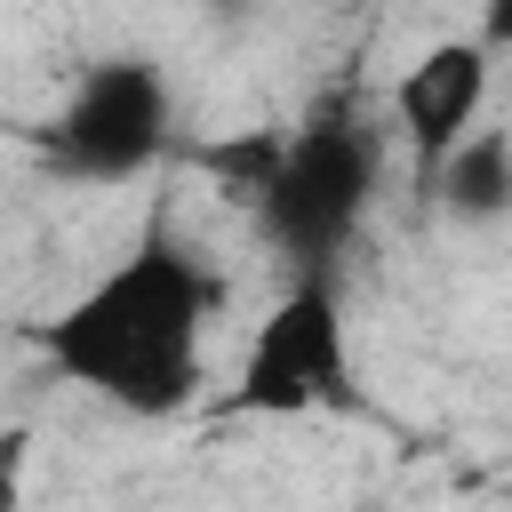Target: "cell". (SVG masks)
Here are the masks:
<instances>
[{
    "label": "cell",
    "instance_id": "6da1fadb",
    "mask_svg": "<svg viewBox=\"0 0 512 512\" xmlns=\"http://www.w3.org/2000/svg\"><path fill=\"white\" fill-rule=\"evenodd\" d=\"M224 312V280L216 264L176 240L168 216H152L48 328H40V352L48 368L120 408V416H184L208 384V328Z\"/></svg>",
    "mask_w": 512,
    "mask_h": 512
},
{
    "label": "cell",
    "instance_id": "7a4b0ae2",
    "mask_svg": "<svg viewBox=\"0 0 512 512\" xmlns=\"http://www.w3.org/2000/svg\"><path fill=\"white\" fill-rule=\"evenodd\" d=\"M384 112H368L360 96H328L312 104L280 144L264 184L248 192L264 248L296 272V280H336V256L360 240L376 184H384Z\"/></svg>",
    "mask_w": 512,
    "mask_h": 512
},
{
    "label": "cell",
    "instance_id": "3957f363",
    "mask_svg": "<svg viewBox=\"0 0 512 512\" xmlns=\"http://www.w3.org/2000/svg\"><path fill=\"white\" fill-rule=\"evenodd\" d=\"M176 136V88L152 56L120 48V56H96L64 104L48 112L40 128V160L64 176V184H136L160 168Z\"/></svg>",
    "mask_w": 512,
    "mask_h": 512
},
{
    "label": "cell",
    "instance_id": "277c9868",
    "mask_svg": "<svg viewBox=\"0 0 512 512\" xmlns=\"http://www.w3.org/2000/svg\"><path fill=\"white\" fill-rule=\"evenodd\" d=\"M240 416H312V408H360L352 384V320L336 280H288V296L264 312L240 384H232Z\"/></svg>",
    "mask_w": 512,
    "mask_h": 512
},
{
    "label": "cell",
    "instance_id": "5b68a950",
    "mask_svg": "<svg viewBox=\"0 0 512 512\" xmlns=\"http://www.w3.org/2000/svg\"><path fill=\"white\" fill-rule=\"evenodd\" d=\"M488 96H496V40H480V32L432 40V48L392 80V136L408 144L416 184L440 168L448 144H464V136L488 120Z\"/></svg>",
    "mask_w": 512,
    "mask_h": 512
},
{
    "label": "cell",
    "instance_id": "8992f818",
    "mask_svg": "<svg viewBox=\"0 0 512 512\" xmlns=\"http://www.w3.org/2000/svg\"><path fill=\"white\" fill-rule=\"evenodd\" d=\"M416 192H424V200H440L456 224L496 232V224L512 216V136L480 120L464 144H448V152H440V168H432Z\"/></svg>",
    "mask_w": 512,
    "mask_h": 512
},
{
    "label": "cell",
    "instance_id": "52a82bcc",
    "mask_svg": "<svg viewBox=\"0 0 512 512\" xmlns=\"http://www.w3.org/2000/svg\"><path fill=\"white\" fill-rule=\"evenodd\" d=\"M24 480H32V424H0V512L24 504Z\"/></svg>",
    "mask_w": 512,
    "mask_h": 512
},
{
    "label": "cell",
    "instance_id": "ba28073f",
    "mask_svg": "<svg viewBox=\"0 0 512 512\" xmlns=\"http://www.w3.org/2000/svg\"><path fill=\"white\" fill-rule=\"evenodd\" d=\"M368 8H384V0H368Z\"/></svg>",
    "mask_w": 512,
    "mask_h": 512
}]
</instances>
